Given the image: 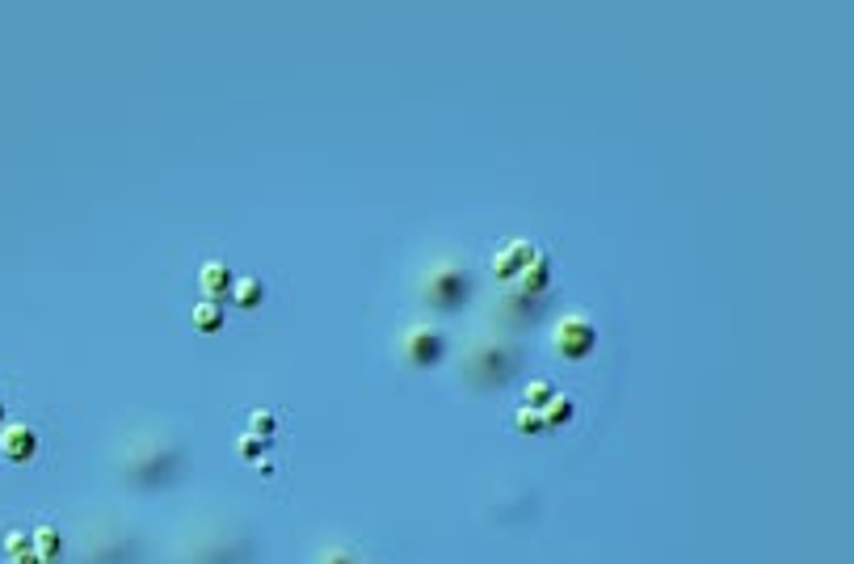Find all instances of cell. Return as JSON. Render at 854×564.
Returning a JSON list of instances; mask_svg holds the SVG:
<instances>
[{"mask_svg":"<svg viewBox=\"0 0 854 564\" xmlns=\"http://www.w3.org/2000/svg\"><path fill=\"white\" fill-rule=\"evenodd\" d=\"M552 346L556 354L564 358H585L589 350L598 346V329H594V320H589L585 312H573V316H564L556 333H552Z\"/></svg>","mask_w":854,"mask_h":564,"instance_id":"1","label":"cell"},{"mask_svg":"<svg viewBox=\"0 0 854 564\" xmlns=\"http://www.w3.org/2000/svg\"><path fill=\"white\" fill-rule=\"evenodd\" d=\"M535 261H539L535 249L526 245V240H514L510 249H501V253L493 257V274H497V278H522V270L535 266Z\"/></svg>","mask_w":854,"mask_h":564,"instance_id":"2","label":"cell"},{"mask_svg":"<svg viewBox=\"0 0 854 564\" xmlns=\"http://www.w3.org/2000/svg\"><path fill=\"white\" fill-rule=\"evenodd\" d=\"M404 354H409L413 362H421V367H430V362L442 354V337L434 329H413L409 341H404Z\"/></svg>","mask_w":854,"mask_h":564,"instance_id":"3","label":"cell"},{"mask_svg":"<svg viewBox=\"0 0 854 564\" xmlns=\"http://www.w3.org/2000/svg\"><path fill=\"white\" fill-rule=\"evenodd\" d=\"M0 447H5V455L9 459H30L34 455V447H38V434L30 430V426H9L5 434H0Z\"/></svg>","mask_w":854,"mask_h":564,"instance_id":"4","label":"cell"},{"mask_svg":"<svg viewBox=\"0 0 854 564\" xmlns=\"http://www.w3.org/2000/svg\"><path fill=\"white\" fill-rule=\"evenodd\" d=\"M198 282H202V291H207V299H215V295L228 291L232 274H228V266H223V261H207V266H202V274H198Z\"/></svg>","mask_w":854,"mask_h":564,"instance_id":"5","label":"cell"},{"mask_svg":"<svg viewBox=\"0 0 854 564\" xmlns=\"http://www.w3.org/2000/svg\"><path fill=\"white\" fill-rule=\"evenodd\" d=\"M194 325H198L202 333H215V329L223 325V312H219L215 299H202V304L194 308Z\"/></svg>","mask_w":854,"mask_h":564,"instance_id":"6","label":"cell"},{"mask_svg":"<svg viewBox=\"0 0 854 564\" xmlns=\"http://www.w3.org/2000/svg\"><path fill=\"white\" fill-rule=\"evenodd\" d=\"M236 304H244V308H257L261 304V282L257 278H240L236 282Z\"/></svg>","mask_w":854,"mask_h":564,"instance_id":"7","label":"cell"},{"mask_svg":"<svg viewBox=\"0 0 854 564\" xmlns=\"http://www.w3.org/2000/svg\"><path fill=\"white\" fill-rule=\"evenodd\" d=\"M270 430H274L270 413H253V434H257V438H270Z\"/></svg>","mask_w":854,"mask_h":564,"instance_id":"8","label":"cell"},{"mask_svg":"<svg viewBox=\"0 0 854 564\" xmlns=\"http://www.w3.org/2000/svg\"><path fill=\"white\" fill-rule=\"evenodd\" d=\"M329 564H354L350 556H329Z\"/></svg>","mask_w":854,"mask_h":564,"instance_id":"9","label":"cell"},{"mask_svg":"<svg viewBox=\"0 0 854 564\" xmlns=\"http://www.w3.org/2000/svg\"><path fill=\"white\" fill-rule=\"evenodd\" d=\"M0 421H5V400H0Z\"/></svg>","mask_w":854,"mask_h":564,"instance_id":"10","label":"cell"}]
</instances>
